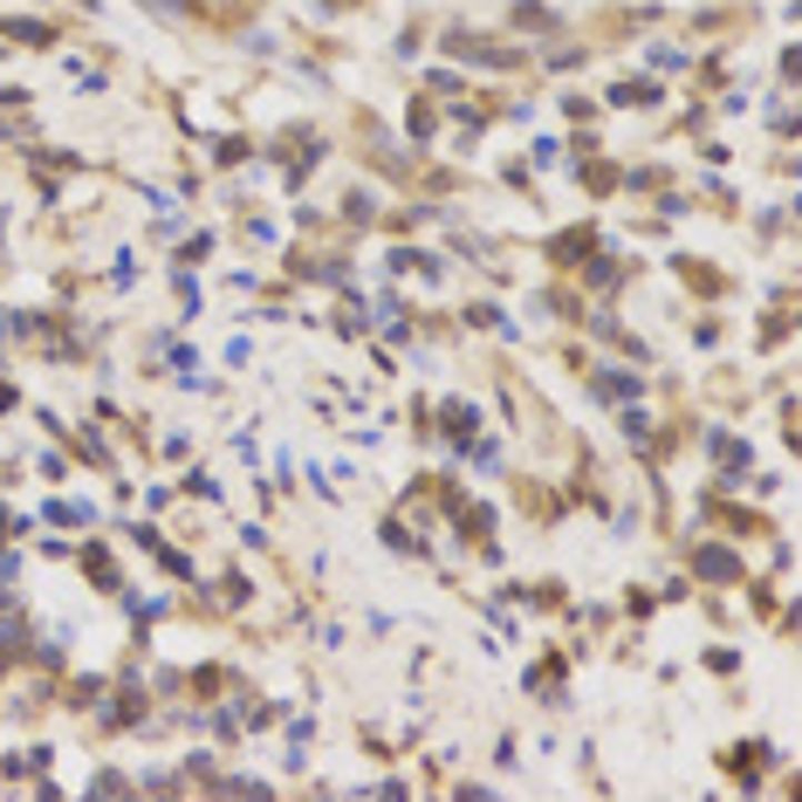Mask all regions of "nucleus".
Returning <instances> with one entry per match:
<instances>
[{"mask_svg": "<svg viewBox=\"0 0 802 802\" xmlns=\"http://www.w3.org/2000/svg\"><path fill=\"white\" fill-rule=\"evenodd\" d=\"M151 8H166V14H179V8H186V0H151Z\"/></svg>", "mask_w": 802, "mask_h": 802, "instance_id": "nucleus-1", "label": "nucleus"}]
</instances>
